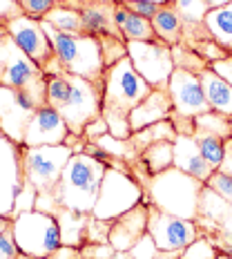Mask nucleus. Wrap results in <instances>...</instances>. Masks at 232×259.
Listing matches in <instances>:
<instances>
[{
  "instance_id": "c9c22d12",
  "label": "nucleus",
  "mask_w": 232,
  "mask_h": 259,
  "mask_svg": "<svg viewBox=\"0 0 232 259\" xmlns=\"http://www.w3.org/2000/svg\"><path fill=\"white\" fill-rule=\"evenodd\" d=\"M110 228H112V221L107 219H96L94 214H89L87 219V241L89 244H105L107 237H110ZM85 241V244H87ZM110 244V241H107Z\"/></svg>"
},
{
  "instance_id": "603ef678",
  "label": "nucleus",
  "mask_w": 232,
  "mask_h": 259,
  "mask_svg": "<svg viewBox=\"0 0 232 259\" xmlns=\"http://www.w3.org/2000/svg\"><path fill=\"white\" fill-rule=\"evenodd\" d=\"M152 3H159V5H163V3H174V0H152Z\"/></svg>"
},
{
  "instance_id": "3c124183",
  "label": "nucleus",
  "mask_w": 232,
  "mask_h": 259,
  "mask_svg": "<svg viewBox=\"0 0 232 259\" xmlns=\"http://www.w3.org/2000/svg\"><path fill=\"white\" fill-rule=\"evenodd\" d=\"M16 259H36V257H31V255H25V252H20V255L16 257Z\"/></svg>"
},
{
  "instance_id": "9b49d317",
  "label": "nucleus",
  "mask_w": 232,
  "mask_h": 259,
  "mask_svg": "<svg viewBox=\"0 0 232 259\" xmlns=\"http://www.w3.org/2000/svg\"><path fill=\"white\" fill-rule=\"evenodd\" d=\"M148 235L159 250L183 252L194 239H199V226L194 219H183L148 203Z\"/></svg>"
},
{
  "instance_id": "1a4fd4ad",
  "label": "nucleus",
  "mask_w": 232,
  "mask_h": 259,
  "mask_svg": "<svg viewBox=\"0 0 232 259\" xmlns=\"http://www.w3.org/2000/svg\"><path fill=\"white\" fill-rule=\"evenodd\" d=\"M12 230L20 252L36 259H45L52 250H56L61 241V228L54 214L40 210H25L12 219Z\"/></svg>"
},
{
  "instance_id": "72a5a7b5",
  "label": "nucleus",
  "mask_w": 232,
  "mask_h": 259,
  "mask_svg": "<svg viewBox=\"0 0 232 259\" xmlns=\"http://www.w3.org/2000/svg\"><path fill=\"white\" fill-rule=\"evenodd\" d=\"M219 255H221V250L208 237H199V239H194L192 244L181 252L179 259H217Z\"/></svg>"
},
{
  "instance_id": "423d86ee",
  "label": "nucleus",
  "mask_w": 232,
  "mask_h": 259,
  "mask_svg": "<svg viewBox=\"0 0 232 259\" xmlns=\"http://www.w3.org/2000/svg\"><path fill=\"white\" fill-rule=\"evenodd\" d=\"M0 85L27 92L40 105H47V76L38 63H34L5 31L0 36Z\"/></svg>"
},
{
  "instance_id": "a18cd8bd",
  "label": "nucleus",
  "mask_w": 232,
  "mask_h": 259,
  "mask_svg": "<svg viewBox=\"0 0 232 259\" xmlns=\"http://www.w3.org/2000/svg\"><path fill=\"white\" fill-rule=\"evenodd\" d=\"M219 170H223V172H228V175H232V139L225 141V156H223V163H221Z\"/></svg>"
},
{
  "instance_id": "cd10ccee",
  "label": "nucleus",
  "mask_w": 232,
  "mask_h": 259,
  "mask_svg": "<svg viewBox=\"0 0 232 259\" xmlns=\"http://www.w3.org/2000/svg\"><path fill=\"white\" fill-rule=\"evenodd\" d=\"M230 210H232V203H228L223 197H219L212 188H208V186L203 188L201 199H199V214H203L206 219L223 224L225 217L230 214Z\"/></svg>"
},
{
  "instance_id": "f03ea898",
  "label": "nucleus",
  "mask_w": 232,
  "mask_h": 259,
  "mask_svg": "<svg viewBox=\"0 0 232 259\" xmlns=\"http://www.w3.org/2000/svg\"><path fill=\"white\" fill-rule=\"evenodd\" d=\"M101 101L103 85L94 80L67 72L47 76V105L63 116L69 132L76 137H83L85 127L101 118Z\"/></svg>"
},
{
  "instance_id": "37998d69",
  "label": "nucleus",
  "mask_w": 232,
  "mask_h": 259,
  "mask_svg": "<svg viewBox=\"0 0 232 259\" xmlns=\"http://www.w3.org/2000/svg\"><path fill=\"white\" fill-rule=\"evenodd\" d=\"M210 69H212L214 74H219L223 80H228V83L232 85V54H228L225 58H221V61H214L208 65Z\"/></svg>"
},
{
  "instance_id": "2f4dec72",
  "label": "nucleus",
  "mask_w": 232,
  "mask_h": 259,
  "mask_svg": "<svg viewBox=\"0 0 232 259\" xmlns=\"http://www.w3.org/2000/svg\"><path fill=\"white\" fill-rule=\"evenodd\" d=\"M172 58H174V67L176 69H185V72H192V74H201L203 69L208 67L206 58H203L201 54L194 52L185 40L172 47Z\"/></svg>"
},
{
  "instance_id": "8fccbe9b",
  "label": "nucleus",
  "mask_w": 232,
  "mask_h": 259,
  "mask_svg": "<svg viewBox=\"0 0 232 259\" xmlns=\"http://www.w3.org/2000/svg\"><path fill=\"white\" fill-rule=\"evenodd\" d=\"M83 3H116V0H83Z\"/></svg>"
},
{
  "instance_id": "473e14b6",
  "label": "nucleus",
  "mask_w": 232,
  "mask_h": 259,
  "mask_svg": "<svg viewBox=\"0 0 232 259\" xmlns=\"http://www.w3.org/2000/svg\"><path fill=\"white\" fill-rule=\"evenodd\" d=\"M132 257L134 259H179L181 252H165V250H159L154 244V239L150 235H143L141 241L132 248Z\"/></svg>"
},
{
  "instance_id": "5701e85b",
  "label": "nucleus",
  "mask_w": 232,
  "mask_h": 259,
  "mask_svg": "<svg viewBox=\"0 0 232 259\" xmlns=\"http://www.w3.org/2000/svg\"><path fill=\"white\" fill-rule=\"evenodd\" d=\"M152 27L156 31V38L165 45L174 47L183 42V31H185V25H183L181 14L176 12L174 3H163L159 7V12L152 18Z\"/></svg>"
},
{
  "instance_id": "de8ad7c7",
  "label": "nucleus",
  "mask_w": 232,
  "mask_h": 259,
  "mask_svg": "<svg viewBox=\"0 0 232 259\" xmlns=\"http://www.w3.org/2000/svg\"><path fill=\"white\" fill-rule=\"evenodd\" d=\"M112 259H134V257H132V252H121V250H116Z\"/></svg>"
},
{
  "instance_id": "c85d7f7f",
  "label": "nucleus",
  "mask_w": 232,
  "mask_h": 259,
  "mask_svg": "<svg viewBox=\"0 0 232 259\" xmlns=\"http://www.w3.org/2000/svg\"><path fill=\"white\" fill-rule=\"evenodd\" d=\"M194 132H206V134H214L221 137L223 141L232 139V125L230 118L219 114V112H203V114L194 116Z\"/></svg>"
},
{
  "instance_id": "412c9836",
  "label": "nucleus",
  "mask_w": 232,
  "mask_h": 259,
  "mask_svg": "<svg viewBox=\"0 0 232 259\" xmlns=\"http://www.w3.org/2000/svg\"><path fill=\"white\" fill-rule=\"evenodd\" d=\"M114 20H116V27L121 29L123 38H125V42H154L159 40L156 38V31L152 27V20L150 18H143V16L129 12V9L125 7L123 3L114 5Z\"/></svg>"
},
{
  "instance_id": "ddd939ff",
  "label": "nucleus",
  "mask_w": 232,
  "mask_h": 259,
  "mask_svg": "<svg viewBox=\"0 0 232 259\" xmlns=\"http://www.w3.org/2000/svg\"><path fill=\"white\" fill-rule=\"evenodd\" d=\"M38 107L42 105L27 92L0 85V132L16 145H23L27 125Z\"/></svg>"
},
{
  "instance_id": "a19ab883",
  "label": "nucleus",
  "mask_w": 232,
  "mask_h": 259,
  "mask_svg": "<svg viewBox=\"0 0 232 259\" xmlns=\"http://www.w3.org/2000/svg\"><path fill=\"white\" fill-rule=\"evenodd\" d=\"M114 248H112L110 244H85L83 248H80V255H83V259H112L114 257Z\"/></svg>"
},
{
  "instance_id": "f8f14e48",
  "label": "nucleus",
  "mask_w": 232,
  "mask_h": 259,
  "mask_svg": "<svg viewBox=\"0 0 232 259\" xmlns=\"http://www.w3.org/2000/svg\"><path fill=\"white\" fill-rule=\"evenodd\" d=\"M23 145H16L0 132V214L14 219L16 201L25 190Z\"/></svg>"
},
{
  "instance_id": "7c9ffc66",
  "label": "nucleus",
  "mask_w": 232,
  "mask_h": 259,
  "mask_svg": "<svg viewBox=\"0 0 232 259\" xmlns=\"http://www.w3.org/2000/svg\"><path fill=\"white\" fill-rule=\"evenodd\" d=\"M192 137H194V141H197L199 150H201L203 159H206L214 170H219L221 163H223V156H225V141L223 139L214 137V134H206V132H194Z\"/></svg>"
},
{
  "instance_id": "5fc2aeb1",
  "label": "nucleus",
  "mask_w": 232,
  "mask_h": 259,
  "mask_svg": "<svg viewBox=\"0 0 232 259\" xmlns=\"http://www.w3.org/2000/svg\"><path fill=\"white\" fill-rule=\"evenodd\" d=\"M217 259H232V257H230V255H223V252H221V255H219Z\"/></svg>"
},
{
  "instance_id": "f3484780",
  "label": "nucleus",
  "mask_w": 232,
  "mask_h": 259,
  "mask_svg": "<svg viewBox=\"0 0 232 259\" xmlns=\"http://www.w3.org/2000/svg\"><path fill=\"white\" fill-rule=\"evenodd\" d=\"M61 5L78 9L83 18L85 34L94 38H123L121 29L114 20V5L116 3H83V0H63Z\"/></svg>"
},
{
  "instance_id": "b1692460",
  "label": "nucleus",
  "mask_w": 232,
  "mask_h": 259,
  "mask_svg": "<svg viewBox=\"0 0 232 259\" xmlns=\"http://www.w3.org/2000/svg\"><path fill=\"white\" fill-rule=\"evenodd\" d=\"M54 217L58 221L61 228V241L65 246H74V248H83L87 241V219L89 214H80L74 212L69 208H58L54 212Z\"/></svg>"
},
{
  "instance_id": "4d7b16f0",
  "label": "nucleus",
  "mask_w": 232,
  "mask_h": 259,
  "mask_svg": "<svg viewBox=\"0 0 232 259\" xmlns=\"http://www.w3.org/2000/svg\"><path fill=\"white\" fill-rule=\"evenodd\" d=\"M58 3H63V0H58Z\"/></svg>"
},
{
  "instance_id": "4c0bfd02",
  "label": "nucleus",
  "mask_w": 232,
  "mask_h": 259,
  "mask_svg": "<svg viewBox=\"0 0 232 259\" xmlns=\"http://www.w3.org/2000/svg\"><path fill=\"white\" fill-rule=\"evenodd\" d=\"M208 188H212L219 197H223L228 203H232V175L223 170H214V175L206 181Z\"/></svg>"
},
{
  "instance_id": "39448f33",
  "label": "nucleus",
  "mask_w": 232,
  "mask_h": 259,
  "mask_svg": "<svg viewBox=\"0 0 232 259\" xmlns=\"http://www.w3.org/2000/svg\"><path fill=\"white\" fill-rule=\"evenodd\" d=\"M42 29L50 36L54 54H56L63 72L74 74V76H83L87 80L103 85L105 61H103V50H101L99 38L87 34H65V31L54 29L45 20H42Z\"/></svg>"
},
{
  "instance_id": "a211bd4d",
  "label": "nucleus",
  "mask_w": 232,
  "mask_h": 259,
  "mask_svg": "<svg viewBox=\"0 0 232 259\" xmlns=\"http://www.w3.org/2000/svg\"><path fill=\"white\" fill-rule=\"evenodd\" d=\"M143 235H148V201L145 199L138 206H134L132 210H127L112 221L107 241L114 250L129 252L141 241Z\"/></svg>"
},
{
  "instance_id": "09e8293b",
  "label": "nucleus",
  "mask_w": 232,
  "mask_h": 259,
  "mask_svg": "<svg viewBox=\"0 0 232 259\" xmlns=\"http://www.w3.org/2000/svg\"><path fill=\"white\" fill-rule=\"evenodd\" d=\"M7 226H12V219H7V217H3V214H0V233H3Z\"/></svg>"
},
{
  "instance_id": "7ed1b4c3",
  "label": "nucleus",
  "mask_w": 232,
  "mask_h": 259,
  "mask_svg": "<svg viewBox=\"0 0 232 259\" xmlns=\"http://www.w3.org/2000/svg\"><path fill=\"white\" fill-rule=\"evenodd\" d=\"M107 165L96 161L85 152H74L65 165L58 181L54 199L61 208H69L80 214H91L101 190V181L105 177Z\"/></svg>"
},
{
  "instance_id": "6e6d98bb",
  "label": "nucleus",
  "mask_w": 232,
  "mask_h": 259,
  "mask_svg": "<svg viewBox=\"0 0 232 259\" xmlns=\"http://www.w3.org/2000/svg\"><path fill=\"white\" fill-rule=\"evenodd\" d=\"M230 125H232V118H230Z\"/></svg>"
},
{
  "instance_id": "79ce46f5",
  "label": "nucleus",
  "mask_w": 232,
  "mask_h": 259,
  "mask_svg": "<svg viewBox=\"0 0 232 259\" xmlns=\"http://www.w3.org/2000/svg\"><path fill=\"white\" fill-rule=\"evenodd\" d=\"M23 16V9H20L18 0H0V27H5L9 20Z\"/></svg>"
},
{
  "instance_id": "f704fd0d",
  "label": "nucleus",
  "mask_w": 232,
  "mask_h": 259,
  "mask_svg": "<svg viewBox=\"0 0 232 259\" xmlns=\"http://www.w3.org/2000/svg\"><path fill=\"white\" fill-rule=\"evenodd\" d=\"M101 40V50H103V61L105 67L114 65L116 61H121L123 56H127V42L121 38H99Z\"/></svg>"
},
{
  "instance_id": "c756f323",
  "label": "nucleus",
  "mask_w": 232,
  "mask_h": 259,
  "mask_svg": "<svg viewBox=\"0 0 232 259\" xmlns=\"http://www.w3.org/2000/svg\"><path fill=\"white\" fill-rule=\"evenodd\" d=\"M174 7L176 12L181 14L183 25H185V31H197L203 27V20H206V14L210 12L208 5L203 0H174Z\"/></svg>"
},
{
  "instance_id": "a878e982",
  "label": "nucleus",
  "mask_w": 232,
  "mask_h": 259,
  "mask_svg": "<svg viewBox=\"0 0 232 259\" xmlns=\"http://www.w3.org/2000/svg\"><path fill=\"white\" fill-rule=\"evenodd\" d=\"M138 163L143 165V170L150 177L159 175V172L168 170L174 165V141H156L150 148H145L141 152Z\"/></svg>"
},
{
  "instance_id": "ea45409f",
  "label": "nucleus",
  "mask_w": 232,
  "mask_h": 259,
  "mask_svg": "<svg viewBox=\"0 0 232 259\" xmlns=\"http://www.w3.org/2000/svg\"><path fill=\"white\" fill-rule=\"evenodd\" d=\"M118 3L125 5L129 12L143 16V18H150V20L154 18L156 12H159V7H161L159 3H152V0H118Z\"/></svg>"
},
{
  "instance_id": "2eb2a0df",
  "label": "nucleus",
  "mask_w": 232,
  "mask_h": 259,
  "mask_svg": "<svg viewBox=\"0 0 232 259\" xmlns=\"http://www.w3.org/2000/svg\"><path fill=\"white\" fill-rule=\"evenodd\" d=\"M170 99L174 105L172 114L176 116H185V118H194L203 112H210V105L203 94V85L199 74L185 72V69H174L170 76Z\"/></svg>"
},
{
  "instance_id": "393cba45",
  "label": "nucleus",
  "mask_w": 232,
  "mask_h": 259,
  "mask_svg": "<svg viewBox=\"0 0 232 259\" xmlns=\"http://www.w3.org/2000/svg\"><path fill=\"white\" fill-rule=\"evenodd\" d=\"M203 25H206L210 38L217 40L225 52L232 54V3L217 9H210L206 14Z\"/></svg>"
},
{
  "instance_id": "0eeeda50",
  "label": "nucleus",
  "mask_w": 232,
  "mask_h": 259,
  "mask_svg": "<svg viewBox=\"0 0 232 259\" xmlns=\"http://www.w3.org/2000/svg\"><path fill=\"white\" fill-rule=\"evenodd\" d=\"M76 150L72 145H42L25 148L23 145V175L36 194H54L61 175Z\"/></svg>"
},
{
  "instance_id": "6ab92c4d",
  "label": "nucleus",
  "mask_w": 232,
  "mask_h": 259,
  "mask_svg": "<svg viewBox=\"0 0 232 259\" xmlns=\"http://www.w3.org/2000/svg\"><path fill=\"white\" fill-rule=\"evenodd\" d=\"M172 112H174V105H172L170 92L168 90H152L141 103L134 107L132 114H129V127H132V134L138 132V130L154 125V123L170 121Z\"/></svg>"
},
{
  "instance_id": "dca6fc26",
  "label": "nucleus",
  "mask_w": 232,
  "mask_h": 259,
  "mask_svg": "<svg viewBox=\"0 0 232 259\" xmlns=\"http://www.w3.org/2000/svg\"><path fill=\"white\" fill-rule=\"evenodd\" d=\"M72 132H69L67 123L58 114L54 107L42 105L31 116L29 125L25 132V148H42V145H63L69 141Z\"/></svg>"
},
{
  "instance_id": "9d476101",
  "label": "nucleus",
  "mask_w": 232,
  "mask_h": 259,
  "mask_svg": "<svg viewBox=\"0 0 232 259\" xmlns=\"http://www.w3.org/2000/svg\"><path fill=\"white\" fill-rule=\"evenodd\" d=\"M127 56L134 69L152 90H168L170 76L174 72L172 47L161 40L154 42H127Z\"/></svg>"
},
{
  "instance_id": "864d4df0",
  "label": "nucleus",
  "mask_w": 232,
  "mask_h": 259,
  "mask_svg": "<svg viewBox=\"0 0 232 259\" xmlns=\"http://www.w3.org/2000/svg\"><path fill=\"white\" fill-rule=\"evenodd\" d=\"M5 31H7V29H5V27H0V36H3ZM0 67H3V58H0Z\"/></svg>"
},
{
  "instance_id": "aec40b11",
  "label": "nucleus",
  "mask_w": 232,
  "mask_h": 259,
  "mask_svg": "<svg viewBox=\"0 0 232 259\" xmlns=\"http://www.w3.org/2000/svg\"><path fill=\"white\" fill-rule=\"evenodd\" d=\"M174 168L188 172L194 179L206 183L214 175V168L203 159L192 134H176L174 139Z\"/></svg>"
},
{
  "instance_id": "bb28decb",
  "label": "nucleus",
  "mask_w": 232,
  "mask_h": 259,
  "mask_svg": "<svg viewBox=\"0 0 232 259\" xmlns=\"http://www.w3.org/2000/svg\"><path fill=\"white\" fill-rule=\"evenodd\" d=\"M45 23H50L54 29L65 31V34H85V27H83V18H80L78 9L67 7V5L58 3L56 7L52 9L50 14L45 16Z\"/></svg>"
},
{
  "instance_id": "58836bf2",
  "label": "nucleus",
  "mask_w": 232,
  "mask_h": 259,
  "mask_svg": "<svg viewBox=\"0 0 232 259\" xmlns=\"http://www.w3.org/2000/svg\"><path fill=\"white\" fill-rule=\"evenodd\" d=\"M20 255V248L16 244V237H14V230L12 226L0 233V259H16Z\"/></svg>"
},
{
  "instance_id": "49530a36",
  "label": "nucleus",
  "mask_w": 232,
  "mask_h": 259,
  "mask_svg": "<svg viewBox=\"0 0 232 259\" xmlns=\"http://www.w3.org/2000/svg\"><path fill=\"white\" fill-rule=\"evenodd\" d=\"M208 5V9H217V7H223V5L232 3V0H203Z\"/></svg>"
},
{
  "instance_id": "4468645a",
  "label": "nucleus",
  "mask_w": 232,
  "mask_h": 259,
  "mask_svg": "<svg viewBox=\"0 0 232 259\" xmlns=\"http://www.w3.org/2000/svg\"><path fill=\"white\" fill-rule=\"evenodd\" d=\"M5 29H7V34L14 38V42L31 58V61L40 65L42 72H45L47 65L56 58L54 47L50 42V36H47L45 29H42V20L29 18V16L23 14V16H18V18L9 20V23L5 25Z\"/></svg>"
},
{
  "instance_id": "20e7f679",
  "label": "nucleus",
  "mask_w": 232,
  "mask_h": 259,
  "mask_svg": "<svg viewBox=\"0 0 232 259\" xmlns=\"http://www.w3.org/2000/svg\"><path fill=\"white\" fill-rule=\"evenodd\" d=\"M203 188H206L203 181L194 179L188 172L172 165V168L150 177L143 190L145 201L152 203V206L183 219H197L199 199H201Z\"/></svg>"
},
{
  "instance_id": "c03bdc74",
  "label": "nucleus",
  "mask_w": 232,
  "mask_h": 259,
  "mask_svg": "<svg viewBox=\"0 0 232 259\" xmlns=\"http://www.w3.org/2000/svg\"><path fill=\"white\" fill-rule=\"evenodd\" d=\"M45 259H83V255H80V248L61 244V246L56 248V250H52Z\"/></svg>"
},
{
  "instance_id": "e433bc0d",
  "label": "nucleus",
  "mask_w": 232,
  "mask_h": 259,
  "mask_svg": "<svg viewBox=\"0 0 232 259\" xmlns=\"http://www.w3.org/2000/svg\"><path fill=\"white\" fill-rule=\"evenodd\" d=\"M18 3H20V9H23L25 16L42 20L58 5V0H18Z\"/></svg>"
},
{
  "instance_id": "6e6552de",
  "label": "nucleus",
  "mask_w": 232,
  "mask_h": 259,
  "mask_svg": "<svg viewBox=\"0 0 232 259\" xmlns=\"http://www.w3.org/2000/svg\"><path fill=\"white\" fill-rule=\"evenodd\" d=\"M143 199H145V190L141 183L134 179L132 172L107 168L103 181H101V190H99V197H96L91 214L96 219L114 221L123 212L138 206Z\"/></svg>"
},
{
  "instance_id": "4be33fe9",
  "label": "nucleus",
  "mask_w": 232,
  "mask_h": 259,
  "mask_svg": "<svg viewBox=\"0 0 232 259\" xmlns=\"http://www.w3.org/2000/svg\"><path fill=\"white\" fill-rule=\"evenodd\" d=\"M199 78H201L203 94H206L210 110L232 118V85L221 78L219 74H214L210 67L203 69Z\"/></svg>"
},
{
  "instance_id": "f257e3e1",
  "label": "nucleus",
  "mask_w": 232,
  "mask_h": 259,
  "mask_svg": "<svg viewBox=\"0 0 232 259\" xmlns=\"http://www.w3.org/2000/svg\"><path fill=\"white\" fill-rule=\"evenodd\" d=\"M152 92L145 80L138 76L129 56L105 67L103 74V101H101V116L105 118L110 134L116 139H129V114L134 112L145 96Z\"/></svg>"
}]
</instances>
